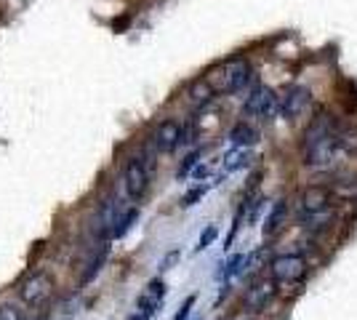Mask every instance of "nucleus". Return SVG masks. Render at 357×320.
Wrapping results in <instances>:
<instances>
[{
    "mask_svg": "<svg viewBox=\"0 0 357 320\" xmlns=\"http://www.w3.org/2000/svg\"><path fill=\"white\" fill-rule=\"evenodd\" d=\"M339 131L331 112H317L312 123L307 125L304 137H301V160L304 166L312 171H326L336 163L339 155Z\"/></svg>",
    "mask_w": 357,
    "mask_h": 320,
    "instance_id": "nucleus-1",
    "label": "nucleus"
},
{
    "mask_svg": "<svg viewBox=\"0 0 357 320\" xmlns=\"http://www.w3.org/2000/svg\"><path fill=\"white\" fill-rule=\"evenodd\" d=\"M296 216L304 227H326L333 219V190H328L323 184L307 187L296 203Z\"/></svg>",
    "mask_w": 357,
    "mask_h": 320,
    "instance_id": "nucleus-2",
    "label": "nucleus"
},
{
    "mask_svg": "<svg viewBox=\"0 0 357 320\" xmlns=\"http://www.w3.org/2000/svg\"><path fill=\"white\" fill-rule=\"evenodd\" d=\"M206 77L216 93H238L251 80V61L245 56H232V59L222 61L219 67H213Z\"/></svg>",
    "mask_w": 357,
    "mask_h": 320,
    "instance_id": "nucleus-3",
    "label": "nucleus"
},
{
    "mask_svg": "<svg viewBox=\"0 0 357 320\" xmlns=\"http://www.w3.org/2000/svg\"><path fill=\"white\" fill-rule=\"evenodd\" d=\"M280 112V96L272 91L269 86H259L248 93L245 105H243V115L245 118H259V121H269Z\"/></svg>",
    "mask_w": 357,
    "mask_h": 320,
    "instance_id": "nucleus-4",
    "label": "nucleus"
},
{
    "mask_svg": "<svg viewBox=\"0 0 357 320\" xmlns=\"http://www.w3.org/2000/svg\"><path fill=\"white\" fill-rule=\"evenodd\" d=\"M269 273L275 283H283V286H296L304 280L307 275V259L298 257V254H283V257H275L269 264Z\"/></svg>",
    "mask_w": 357,
    "mask_h": 320,
    "instance_id": "nucleus-5",
    "label": "nucleus"
},
{
    "mask_svg": "<svg viewBox=\"0 0 357 320\" xmlns=\"http://www.w3.org/2000/svg\"><path fill=\"white\" fill-rule=\"evenodd\" d=\"M184 142H190V128H184L178 121H163L152 134V144L158 153H174Z\"/></svg>",
    "mask_w": 357,
    "mask_h": 320,
    "instance_id": "nucleus-6",
    "label": "nucleus"
},
{
    "mask_svg": "<svg viewBox=\"0 0 357 320\" xmlns=\"http://www.w3.org/2000/svg\"><path fill=\"white\" fill-rule=\"evenodd\" d=\"M165 299V283L160 277H155V280H149L147 289L142 291V296H139V302H136V310L134 315L128 320H152V315L160 310Z\"/></svg>",
    "mask_w": 357,
    "mask_h": 320,
    "instance_id": "nucleus-7",
    "label": "nucleus"
},
{
    "mask_svg": "<svg viewBox=\"0 0 357 320\" xmlns=\"http://www.w3.org/2000/svg\"><path fill=\"white\" fill-rule=\"evenodd\" d=\"M312 109V91L304 86H291L285 96H280V115L285 121H298Z\"/></svg>",
    "mask_w": 357,
    "mask_h": 320,
    "instance_id": "nucleus-8",
    "label": "nucleus"
},
{
    "mask_svg": "<svg viewBox=\"0 0 357 320\" xmlns=\"http://www.w3.org/2000/svg\"><path fill=\"white\" fill-rule=\"evenodd\" d=\"M123 187H126V195L131 200H142L149 190V171L144 166V160L134 158L126 171H123Z\"/></svg>",
    "mask_w": 357,
    "mask_h": 320,
    "instance_id": "nucleus-9",
    "label": "nucleus"
},
{
    "mask_svg": "<svg viewBox=\"0 0 357 320\" xmlns=\"http://www.w3.org/2000/svg\"><path fill=\"white\" fill-rule=\"evenodd\" d=\"M51 291H54V280L48 277L45 273H32L22 286H19V296H22V302L30 307H40L51 296Z\"/></svg>",
    "mask_w": 357,
    "mask_h": 320,
    "instance_id": "nucleus-10",
    "label": "nucleus"
},
{
    "mask_svg": "<svg viewBox=\"0 0 357 320\" xmlns=\"http://www.w3.org/2000/svg\"><path fill=\"white\" fill-rule=\"evenodd\" d=\"M275 294H278V283L272 277H259V280L251 283V289L245 291V299L243 302H245V307L251 312H261V310H267L272 305Z\"/></svg>",
    "mask_w": 357,
    "mask_h": 320,
    "instance_id": "nucleus-11",
    "label": "nucleus"
},
{
    "mask_svg": "<svg viewBox=\"0 0 357 320\" xmlns=\"http://www.w3.org/2000/svg\"><path fill=\"white\" fill-rule=\"evenodd\" d=\"M285 219H288V200H275L267 213V219H264V238H275L283 229Z\"/></svg>",
    "mask_w": 357,
    "mask_h": 320,
    "instance_id": "nucleus-12",
    "label": "nucleus"
},
{
    "mask_svg": "<svg viewBox=\"0 0 357 320\" xmlns=\"http://www.w3.org/2000/svg\"><path fill=\"white\" fill-rule=\"evenodd\" d=\"M213 96L216 91L211 89L208 77H200V80H195L192 86L187 89V102L195 107V109H203V107H208L213 102Z\"/></svg>",
    "mask_w": 357,
    "mask_h": 320,
    "instance_id": "nucleus-13",
    "label": "nucleus"
},
{
    "mask_svg": "<svg viewBox=\"0 0 357 320\" xmlns=\"http://www.w3.org/2000/svg\"><path fill=\"white\" fill-rule=\"evenodd\" d=\"M123 206H120V200H107L105 206H102V213H99V232L105 235V238H109L112 235V229H115V224H118V219L123 216Z\"/></svg>",
    "mask_w": 357,
    "mask_h": 320,
    "instance_id": "nucleus-14",
    "label": "nucleus"
},
{
    "mask_svg": "<svg viewBox=\"0 0 357 320\" xmlns=\"http://www.w3.org/2000/svg\"><path fill=\"white\" fill-rule=\"evenodd\" d=\"M251 147H232L229 153L224 155V160H222V168H224V174H235V171H243V168H248L251 166Z\"/></svg>",
    "mask_w": 357,
    "mask_h": 320,
    "instance_id": "nucleus-15",
    "label": "nucleus"
},
{
    "mask_svg": "<svg viewBox=\"0 0 357 320\" xmlns=\"http://www.w3.org/2000/svg\"><path fill=\"white\" fill-rule=\"evenodd\" d=\"M227 139L232 142V147H253V144L259 142V131H256L253 125H248L245 121H240L229 128Z\"/></svg>",
    "mask_w": 357,
    "mask_h": 320,
    "instance_id": "nucleus-16",
    "label": "nucleus"
},
{
    "mask_svg": "<svg viewBox=\"0 0 357 320\" xmlns=\"http://www.w3.org/2000/svg\"><path fill=\"white\" fill-rule=\"evenodd\" d=\"M107 251H109V245H99L96 248V254L89 259V264H86V273H83V283H89V280H93L96 275H99V270H102V264H105L107 259Z\"/></svg>",
    "mask_w": 357,
    "mask_h": 320,
    "instance_id": "nucleus-17",
    "label": "nucleus"
},
{
    "mask_svg": "<svg viewBox=\"0 0 357 320\" xmlns=\"http://www.w3.org/2000/svg\"><path fill=\"white\" fill-rule=\"evenodd\" d=\"M139 219V208H126L123 211V216L118 219V224H115V229H112V235H109V241H118V238H123L128 229L134 227V222Z\"/></svg>",
    "mask_w": 357,
    "mask_h": 320,
    "instance_id": "nucleus-18",
    "label": "nucleus"
},
{
    "mask_svg": "<svg viewBox=\"0 0 357 320\" xmlns=\"http://www.w3.org/2000/svg\"><path fill=\"white\" fill-rule=\"evenodd\" d=\"M206 192H208V184H197V187H192V190H187L184 198H181V206H184V208H192L197 200L206 198Z\"/></svg>",
    "mask_w": 357,
    "mask_h": 320,
    "instance_id": "nucleus-19",
    "label": "nucleus"
},
{
    "mask_svg": "<svg viewBox=\"0 0 357 320\" xmlns=\"http://www.w3.org/2000/svg\"><path fill=\"white\" fill-rule=\"evenodd\" d=\"M200 163V150H195V153H190L187 158H184V163L178 166V171H176V176L178 179H187L190 174H192V168Z\"/></svg>",
    "mask_w": 357,
    "mask_h": 320,
    "instance_id": "nucleus-20",
    "label": "nucleus"
},
{
    "mask_svg": "<svg viewBox=\"0 0 357 320\" xmlns=\"http://www.w3.org/2000/svg\"><path fill=\"white\" fill-rule=\"evenodd\" d=\"M216 235H219V227H216V224H208V227H206V232L200 235L197 245H195V251H197V254H200V251H206V248L216 241Z\"/></svg>",
    "mask_w": 357,
    "mask_h": 320,
    "instance_id": "nucleus-21",
    "label": "nucleus"
},
{
    "mask_svg": "<svg viewBox=\"0 0 357 320\" xmlns=\"http://www.w3.org/2000/svg\"><path fill=\"white\" fill-rule=\"evenodd\" d=\"M0 320H24L16 305H0Z\"/></svg>",
    "mask_w": 357,
    "mask_h": 320,
    "instance_id": "nucleus-22",
    "label": "nucleus"
},
{
    "mask_svg": "<svg viewBox=\"0 0 357 320\" xmlns=\"http://www.w3.org/2000/svg\"><path fill=\"white\" fill-rule=\"evenodd\" d=\"M192 307H195V296H187V299H184V305L178 307V312H176V318H174V320H190V315H192Z\"/></svg>",
    "mask_w": 357,
    "mask_h": 320,
    "instance_id": "nucleus-23",
    "label": "nucleus"
}]
</instances>
